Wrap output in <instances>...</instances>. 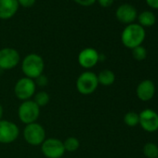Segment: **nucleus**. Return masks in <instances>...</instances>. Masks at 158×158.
<instances>
[{"label":"nucleus","instance_id":"1","mask_svg":"<svg viewBox=\"0 0 158 158\" xmlns=\"http://www.w3.org/2000/svg\"><path fill=\"white\" fill-rule=\"evenodd\" d=\"M145 29L139 23H131L123 30L121 35V41L126 48L133 49L139 46H141L145 40Z\"/></svg>","mask_w":158,"mask_h":158},{"label":"nucleus","instance_id":"25","mask_svg":"<svg viewBox=\"0 0 158 158\" xmlns=\"http://www.w3.org/2000/svg\"><path fill=\"white\" fill-rule=\"evenodd\" d=\"M114 0H98L99 4L103 8H109L113 5Z\"/></svg>","mask_w":158,"mask_h":158},{"label":"nucleus","instance_id":"4","mask_svg":"<svg viewBox=\"0 0 158 158\" xmlns=\"http://www.w3.org/2000/svg\"><path fill=\"white\" fill-rule=\"evenodd\" d=\"M40 115V107L33 101L28 100L23 102L18 109V116L21 122L25 125L36 122Z\"/></svg>","mask_w":158,"mask_h":158},{"label":"nucleus","instance_id":"12","mask_svg":"<svg viewBox=\"0 0 158 158\" xmlns=\"http://www.w3.org/2000/svg\"><path fill=\"white\" fill-rule=\"evenodd\" d=\"M155 85L151 79H144L139 83L136 89V95L141 102H149L155 95Z\"/></svg>","mask_w":158,"mask_h":158},{"label":"nucleus","instance_id":"11","mask_svg":"<svg viewBox=\"0 0 158 158\" xmlns=\"http://www.w3.org/2000/svg\"><path fill=\"white\" fill-rule=\"evenodd\" d=\"M77 60L81 67L90 69L100 61V53L93 48H86L79 52Z\"/></svg>","mask_w":158,"mask_h":158},{"label":"nucleus","instance_id":"16","mask_svg":"<svg viewBox=\"0 0 158 158\" xmlns=\"http://www.w3.org/2000/svg\"><path fill=\"white\" fill-rule=\"evenodd\" d=\"M138 21H139V24L140 26H142L143 28L151 27V26L154 25V23L156 22V17L152 11L145 10V11H142L138 16Z\"/></svg>","mask_w":158,"mask_h":158},{"label":"nucleus","instance_id":"8","mask_svg":"<svg viewBox=\"0 0 158 158\" xmlns=\"http://www.w3.org/2000/svg\"><path fill=\"white\" fill-rule=\"evenodd\" d=\"M20 135L19 127L9 120H0V143L10 144L15 141Z\"/></svg>","mask_w":158,"mask_h":158},{"label":"nucleus","instance_id":"13","mask_svg":"<svg viewBox=\"0 0 158 158\" xmlns=\"http://www.w3.org/2000/svg\"><path fill=\"white\" fill-rule=\"evenodd\" d=\"M115 16L120 23L128 25L134 23L136 19L138 18V13H137V10L132 5L123 4L117 8Z\"/></svg>","mask_w":158,"mask_h":158},{"label":"nucleus","instance_id":"26","mask_svg":"<svg viewBox=\"0 0 158 158\" xmlns=\"http://www.w3.org/2000/svg\"><path fill=\"white\" fill-rule=\"evenodd\" d=\"M147 5L153 9V10H158V0H145Z\"/></svg>","mask_w":158,"mask_h":158},{"label":"nucleus","instance_id":"29","mask_svg":"<svg viewBox=\"0 0 158 158\" xmlns=\"http://www.w3.org/2000/svg\"><path fill=\"white\" fill-rule=\"evenodd\" d=\"M157 158H158V157H157Z\"/></svg>","mask_w":158,"mask_h":158},{"label":"nucleus","instance_id":"20","mask_svg":"<svg viewBox=\"0 0 158 158\" xmlns=\"http://www.w3.org/2000/svg\"><path fill=\"white\" fill-rule=\"evenodd\" d=\"M139 114L136 112H127L124 116V122L128 127H136L139 125Z\"/></svg>","mask_w":158,"mask_h":158},{"label":"nucleus","instance_id":"18","mask_svg":"<svg viewBox=\"0 0 158 158\" xmlns=\"http://www.w3.org/2000/svg\"><path fill=\"white\" fill-rule=\"evenodd\" d=\"M63 146L65 149V152H73L78 150L80 147V141L75 137H69L63 141Z\"/></svg>","mask_w":158,"mask_h":158},{"label":"nucleus","instance_id":"14","mask_svg":"<svg viewBox=\"0 0 158 158\" xmlns=\"http://www.w3.org/2000/svg\"><path fill=\"white\" fill-rule=\"evenodd\" d=\"M19 9L17 0H0V19L7 20L13 17Z\"/></svg>","mask_w":158,"mask_h":158},{"label":"nucleus","instance_id":"22","mask_svg":"<svg viewBox=\"0 0 158 158\" xmlns=\"http://www.w3.org/2000/svg\"><path fill=\"white\" fill-rule=\"evenodd\" d=\"M36 82H35V85H38L39 87H45V86H47L48 85V77L45 75V74H41L40 76H38L36 79Z\"/></svg>","mask_w":158,"mask_h":158},{"label":"nucleus","instance_id":"9","mask_svg":"<svg viewBox=\"0 0 158 158\" xmlns=\"http://www.w3.org/2000/svg\"><path fill=\"white\" fill-rule=\"evenodd\" d=\"M139 125L149 133L158 130V114L152 109H144L139 114Z\"/></svg>","mask_w":158,"mask_h":158},{"label":"nucleus","instance_id":"21","mask_svg":"<svg viewBox=\"0 0 158 158\" xmlns=\"http://www.w3.org/2000/svg\"><path fill=\"white\" fill-rule=\"evenodd\" d=\"M132 56L138 61H142L147 57V50L144 47L139 46L132 49Z\"/></svg>","mask_w":158,"mask_h":158},{"label":"nucleus","instance_id":"10","mask_svg":"<svg viewBox=\"0 0 158 158\" xmlns=\"http://www.w3.org/2000/svg\"><path fill=\"white\" fill-rule=\"evenodd\" d=\"M21 60L19 52L12 48H4L0 49V69L11 70L15 68Z\"/></svg>","mask_w":158,"mask_h":158},{"label":"nucleus","instance_id":"17","mask_svg":"<svg viewBox=\"0 0 158 158\" xmlns=\"http://www.w3.org/2000/svg\"><path fill=\"white\" fill-rule=\"evenodd\" d=\"M143 154L147 158H157L158 157V146L153 142H147L144 144L142 149Z\"/></svg>","mask_w":158,"mask_h":158},{"label":"nucleus","instance_id":"27","mask_svg":"<svg viewBox=\"0 0 158 158\" xmlns=\"http://www.w3.org/2000/svg\"><path fill=\"white\" fill-rule=\"evenodd\" d=\"M3 113H4V109H3V106H2V104L0 103V120L2 119V116H3Z\"/></svg>","mask_w":158,"mask_h":158},{"label":"nucleus","instance_id":"3","mask_svg":"<svg viewBox=\"0 0 158 158\" xmlns=\"http://www.w3.org/2000/svg\"><path fill=\"white\" fill-rule=\"evenodd\" d=\"M75 86L77 91L82 95H90L94 93L99 86L97 74L91 71L83 72L77 77Z\"/></svg>","mask_w":158,"mask_h":158},{"label":"nucleus","instance_id":"28","mask_svg":"<svg viewBox=\"0 0 158 158\" xmlns=\"http://www.w3.org/2000/svg\"><path fill=\"white\" fill-rule=\"evenodd\" d=\"M61 158H62V157H61Z\"/></svg>","mask_w":158,"mask_h":158},{"label":"nucleus","instance_id":"15","mask_svg":"<svg viewBox=\"0 0 158 158\" xmlns=\"http://www.w3.org/2000/svg\"><path fill=\"white\" fill-rule=\"evenodd\" d=\"M99 85H102L103 87H109L112 86L115 81V74L113 71L109 69H104L97 74Z\"/></svg>","mask_w":158,"mask_h":158},{"label":"nucleus","instance_id":"24","mask_svg":"<svg viewBox=\"0 0 158 158\" xmlns=\"http://www.w3.org/2000/svg\"><path fill=\"white\" fill-rule=\"evenodd\" d=\"M73 1H75L78 5H81L84 7H89V6L93 5L97 0H73Z\"/></svg>","mask_w":158,"mask_h":158},{"label":"nucleus","instance_id":"7","mask_svg":"<svg viewBox=\"0 0 158 158\" xmlns=\"http://www.w3.org/2000/svg\"><path fill=\"white\" fill-rule=\"evenodd\" d=\"M42 153L47 158H61L65 152L63 141L56 138H48L41 144Z\"/></svg>","mask_w":158,"mask_h":158},{"label":"nucleus","instance_id":"19","mask_svg":"<svg viewBox=\"0 0 158 158\" xmlns=\"http://www.w3.org/2000/svg\"><path fill=\"white\" fill-rule=\"evenodd\" d=\"M49 100H50V97L48 95V92L46 91H39L37 93H35L34 95V102L41 108V107H44L46 105H48V103L49 102Z\"/></svg>","mask_w":158,"mask_h":158},{"label":"nucleus","instance_id":"5","mask_svg":"<svg viewBox=\"0 0 158 158\" xmlns=\"http://www.w3.org/2000/svg\"><path fill=\"white\" fill-rule=\"evenodd\" d=\"M25 141L32 146H39L46 139V130L42 125L35 122L25 126L23 129Z\"/></svg>","mask_w":158,"mask_h":158},{"label":"nucleus","instance_id":"6","mask_svg":"<svg viewBox=\"0 0 158 158\" xmlns=\"http://www.w3.org/2000/svg\"><path fill=\"white\" fill-rule=\"evenodd\" d=\"M35 90L36 85L35 80L26 76L19 79L14 87V93L16 97L23 102L31 100V98L35 94Z\"/></svg>","mask_w":158,"mask_h":158},{"label":"nucleus","instance_id":"23","mask_svg":"<svg viewBox=\"0 0 158 158\" xmlns=\"http://www.w3.org/2000/svg\"><path fill=\"white\" fill-rule=\"evenodd\" d=\"M19 6H23L24 8H31L35 5V0H17Z\"/></svg>","mask_w":158,"mask_h":158},{"label":"nucleus","instance_id":"2","mask_svg":"<svg viewBox=\"0 0 158 158\" xmlns=\"http://www.w3.org/2000/svg\"><path fill=\"white\" fill-rule=\"evenodd\" d=\"M45 62L43 58L35 53H31L25 56L22 62V71L23 74L33 80L43 74Z\"/></svg>","mask_w":158,"mask_h":158}]
</instances>
